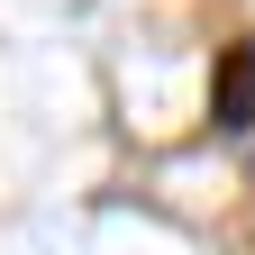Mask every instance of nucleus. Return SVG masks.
<instances>
[{"mask_svg":"<svg viewBox=\"0 0 255 255\" xmlns=\"http://www.w3.org/2000/svg\"><path fill=\"white\" fill-rule=\"evenodd\" d=\"M210 119L228 128V137L255 128V46H228V55H219V73H210Z\"/></svg>","mask_w":255,"mask_h":255,"instance_id":"1","label":"nucleus"}]
</instances>
